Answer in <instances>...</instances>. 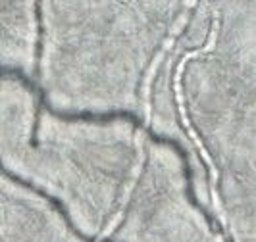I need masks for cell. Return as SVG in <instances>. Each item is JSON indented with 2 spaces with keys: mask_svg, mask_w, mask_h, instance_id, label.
Segmentation results:
<instances>
[{
  "mask_svg": "<svg viewBox=\"0 0 256 242\" xmlns=\"http://www.w3.org/2000/svg\"><path fill=\"white\" fill-rule=\"evenodd\" d=\"M10 4L12 0H0V21L10 17V8H12ZM0 29H2V23H0Z\"/></svg>",
  "mask_w": 256,
  "mask_h": 242,
  "instance_id": "obj_1",
  "label": "cell"
}]
</instances>
